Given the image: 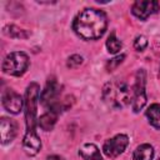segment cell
Segmentation results:
<instances>
[{
	"label": "cell",
	"mask_w": 160,
	"mask_h": 160,
	"mask_svg": "<svg viewBox=\"0 0 160 160\" xmlns=\"http://www.w3.org/2000/svg\"><path fill=\"white\" fill-rule=\"evenodd\" d=\"M108 26L106 15L98 9H85L74 20V31L84 40H96L101 38Z\"/></svg>",
	"instance_id": "cell-1"
},
{
	"label": "cell",
	"mask_w": 160,
	"mask_h": 160,
	"mask_svg": "<svg viewBox=\"0 0 160 160\" xmlns=\"http://www.w3.org/2000/svg\"><path fill=\"white\" fill-rule=\"evenodd\" d=\"M160 9L159 2L155 0H141L135 1L131 6V12L140 20H146L150 15L158 12Z\"/></svg>",
	"instance_id": "cell-8"
},
{
	"label": "cell",
	"mask_w": 160,
	"mask_h": 160,
	"mask_svg": "<svg viewBox=\"0 0 160 160\" xmlns=\"http://www.w3.org/2000/svg\"><path fill=\"white\" fill-rule=\"evenodd\" d=\"M124 55H119V56H116V58H114V59H111L108 64H106V69L109 70V71H111L112 69H115L119 64H121L122 62V60H124Z\"/></svg>",
	"instance_id": "cell-19"
},
{
	"label": "cell",
	"mask_w": 160,
	"mask_h": 160,
	"mask_svg": "<svg viewBox=\"0 0 160 160\" xmlns=\"http://www.w3.org/2000/svg\"><path fill=\"white\" fill-rule=\"evenodd\" d=\"M40 98V86L36 82H31L26 88L25 92V122L26 132L25 136H35L36 134V112H38V101Z\"/></svg>",
	"instance_id": "cell-3"
},
{
	"label": "cell",
	"mask_w": 160,
	"mask_h": 160,
	"mask_svg": "<svg viewBox=\"0 0 160 160\" xmlns=\"http://www.w3.org/2000/svg\"><path fill=\"white\" fill-rule=\"evenodd\" d=\"M82 64V56L80 55H71L69 59H68V66L69 68H78Z\"/></svg>",
	"instance_id": "cell-18"
},
{
	"label": "cell",
	"mask_w": 160,
	"mask_h": 160,
	"mask_svg": "<svg viewBox=\"0 0 160 160\" xmlns=\"http://www.w3.org/2000/svg\"><path fill=\"white\" fill-rule=\"evenodd\" d=\"M5 34L9 35L10 38H18V39H25L30 35V32H28L26 30H22L15 25H10V26H6L4 29Z\"/></svg>",
	"instance_id": "cell-16"
},
{
	"label": "cell",
	"mask_w": 160,
	"mask_h": 160,
	"mask_svg": "<svg viewBox=\"0 0 160 160\" xmlns=\"http://www.w3.org/2000/svg\"><path fill=\"white\" fill-rule=\"evenodd\" d=\"M145 115L149 120V124L160 130V104H151L146 109Z\"/></svg>",
	"instance_id": "cell-14"
},
{
	"label": "cell",
	"mask_w": 160,
	"mask_h": 160,
	"mask_svg": "<svg viewBox=\"0 0 160 160\" xmlns=\"http://www.w3.org/2000/svg\"><path fill=\"white\" fill-rule=\"evenodd\" d=\"M18 126L16 122L9 118H1L0 121V135H1V144H8L14 140L16 136Z\"/></svg>",
	"instance_id": "cell-10"
},
{
	"label": "cell",
	"mask_w": 160,
	"mask_h": 160,
	"mask_svg": "<svg viewBox=\"0 0 160 160\" xmlns=\"http://www.w3.org/2000/svg\"><path fill=\"white\" fill-rule=\"evenodd\" d=\"M145 71L139 70L135 74V80L132 82V102L131 108L134 112H139L146 104V92H145Z\"/></svg>",
	"instance_id": "cell-6"
},
{
	"label": "cell",
	"mask_w": 160,
	"mask_h": 160,
	"mask_svg": "<svg viewBox=\"0 0 160 160\" xmlns=\"http://www.w3.org/2000/svg\"><path fill=\"white\" fill-rule=\"evenodd\" d=\"M46 160H65V159L61 158V156H58V155H51V156H49Z\"/></svg>",
	"instance_id": "cell-20"
},
{
	"label": "cell",
	"mask_w": 160,
	"mask_h": 160,
	"mask_svg": "<svg viewBox=\"0 0 160 160\" xmlns=\"http://www.w3.org/2000/svg\"><path fill=\"white\" fill-rule=\"evenodd\" d=\"M159 160H160V159H159Z\"/></svg>",
	"instance_id": "cell-21"
},
{
	"label": "cell",
	"mask_w": 160,
	"mask_h": 160,
	"mask_svg": "<svg viewBox=\"0 0 160 160\" xmlns=\"http://www.w3.org/2000/svg\"><path fill=\"white\" fill-rule=\"evenodd\" d=\"M154 158V148L150 144L139 145L132 154V160H152Z\"/></svg>",
	"instance_id": "cell-13"
},
{
	"label": "cell",
	"mask_w": 160,
	"mask_h": 160,
	"mask_svg": "<svg viewBox=\"0 0 160 160\" xmlns=\"http://www.w3.org/2000/svg\"><path fill=\"white\" fill-rule=\"evenodd\" d=\"M128 144H129L128 136L124 134H118L104 142L102 151L108 158H116L125 151Z\"/></svg>",
	"instance_id": "cell-7"
},
{
	"label": "cell",
	"mask_w": 160,
	"mask_h": 160,
	"mask_svg": "<svg viewBox=\"0 0 160 160\" xmlns=\"http://www.w3.org/2000/svg\"><path fill=\"white\" fill-rule=\"evenodd\" d=\"M121 46H122V44H121V41L116 38L115 32H111L110 36H109L108 40H106L108 51H109L110 54H116V52H119V51L121 50Z\"/></svg>",
	"instance_id": "cell-15"
},
{
	"label": "cell",
	"mask_w": 160,
	"mask_h": 160,
	"mask_svg": "<svg viewBox=\"0 0 160 160\" xmlns=\"http://www.w3.org/2000/svg\"><path fill=\"white\" fill-rule=\"evenodd\" d=\"M29 56L22 51H14L6 55L2 61V71L12 76L22 75L29 68Z\"/></svg>",
	"instance_id": "cell-4"
},
{
	"label": "cell",
	"mask_w": 160,
	"mask_h": 160,
	"mask_svg": "<svg viewBox=\"0 0 160 160\" xmlns=\"http://www.w3.org/2000/svg\"><path fill=\"white\" fill-rule=\"evenodd\" d=\"M105 102L112 109H122L132 102V84L124 80L109 81L102 89Z\"/></svg>",
	"instance_id": "cell-2"
},
{
	"label": "cell",
	"mask_w": 160,
	"mask_h": 160,
	"mask_svg": "<svg viewBox=\"0 0 160 160\" xmlns=\"http://www.w3.org/2000/svg\"><path fill=\"white\" fill-rule=\"evenodd\" d=\"M146 46H148V40H146V38H145L144 35L136 36V39H135V41H134V48H135V50H136V51H142V50H145Z\"/></svg>",
	"instance_id": "cell-17"
},
{
	"label": "cell",
	"mask_w": 160,
	"mask_h": 160,
	"mask_svg": "<svg viewBox=\"0 0 160 160\" xmlns=\"http://www.w3.org/2000/svg\"><path fill=\"white\" fill-rule=\"evenodd\" d=\"M58 115H59L58 111L48 110L46 112H44V114L38 119V120H39V126H40L42 130H45V131H50V130L54 128V125H55V122H56V120H58Z\"/></svg>",
	"instance_id": "cell-12"
},
{
	"label": "cell",
	"mask_w": 160,
	"mask_h": 160,
	"mask_svg": "<svg viewBox=\"0 0 160 160\" xmlns=\"http://www.w3.org/2000/svg\"><path fill=\"white\" fill-rule=\"evenodd\" d=\"M60 92H61V86L59 85V82L54 78H51L48 80L45 89L40 94V102L44 106H46L49 110H54V111L60 112L62 109L61 104L58 100Z\"/></svg>",
	"instance_id": "cell-5"
},
{
	"label": "cell",
	"mask_w": 160,
	"mask_h": 160,
	"mask_svg": "<svg viewBox=\"0 0 160 160\" xmlns=\"http://www.w3.org/2000/svg\"><path fill=\"white\" fill-rule=\"evenodd\" d=\"M79 155L84 160H102L100 150L95 144H84L79 149Z\"/></svg>",
	"instance_id": "cell-11"
},
{
	"label": "cell",
	"mask_w": 160,
	"mask_h": 160,
	"mask_svg": "<svg viewBox=\"0 0 160 160\" xmlns=\"http://www.w3.org/2000/svg\"><path fill=\"white\" fill-rule=\"evenodd\" d=\"M1 102H2V106L10 114H19L22 109L24 100L12 89H5L2 91V95H1Z\"/></svg>",
	"instance_id": "cell-9"
}]
</instances>
